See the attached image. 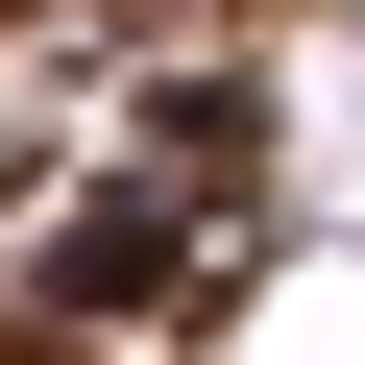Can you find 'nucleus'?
Segmentation results:
<instances>
[{
	"instance_id": "f257e3e1",
	"label": "nucleus",
	"mask_w": 365,
	"mask_h": 365,
	"mask_svg": "<svg viewBox=\"0 0 365 365\" xmlns=\"http://www.w3.org/2000/svg\"><path fill=\"white\" fill-rule=\"evenodd\" d=\"M195 195H220V122L170 146L146 195H73V220H49V292H73V317H195V292H220V220H195Z\"/></svg>"
}]
</instances>
